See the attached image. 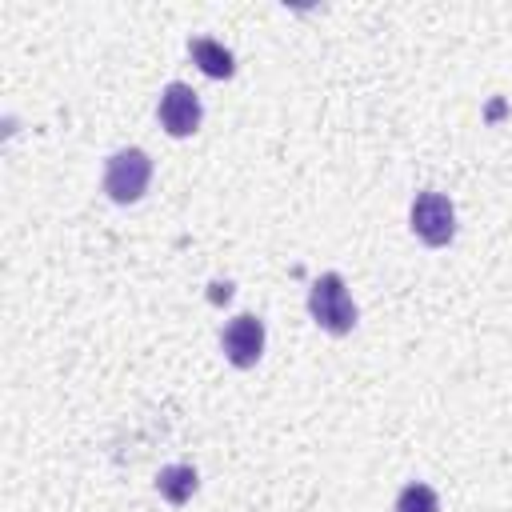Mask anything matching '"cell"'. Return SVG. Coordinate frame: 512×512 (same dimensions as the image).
<instances>
[{
	"label": "cell",
	"instance_id": "obj_8",
	"mask_svg": "<svg viewBox=\"0 0 512 512\" xmlns=\"http://www.w3.org/2000/svg\"><path fill=\"white\" fill-rule=\"evenodd\" d=\"M396 512H440V496H436L428 484L412 480V484L400 488V496H396Z\"/></svg>",
	"mask_w": 512,
	"mask_h": 512
},
{
	"label": "cell",
	"instance_id": "obj_5",
	"mask_svg": "<svg viewBox=\"0 0 512 512\" xmlns=\"http://www.w3.org/2000/svg\"><path fill=\"white\" fill-rule=\"evenodd\" d=\"M156 116H160V128H164L168 136H192V132L200 128V120H204V108H200V96H196L188 84L172 80V84L160 92Z\"/></svg>",
	"mask_w": 512,
	"mask_h": 512
},
{
	"label": "cell",
	"instance_id": "obj_6",
	"mask_svg": "<svg viewBox=\"0 0 512 512\" xmlns=\"http://www.w3.org/2000/svg\"><path fill=\"white\" fill-rule=\"evenodd\" d=\"M188 56H192V64H196L204 76H212V80H228V76L236 72L232 52H228L220 40H212V36H192V40H188Z\"/></svg>",
	"mask_w": 512,
	"mask_h": 512
},
{
	"label": "cell",
	"instance_id": "obj_4",
	"mask_svg": "<svg viewBox=\"0 0 512 512\" xmlns=\"http://www.w3.org/2000/svg\"><path fill=\"white\" fill-rule=\"evenodd\" d=\"M220 348H224V360L232 368H256L264 356V320L252 312L232 316L220 332Z\"/></svg>",
	"mask_w": 512,
	"mask_h": 512
},
{
	"label": "cell",
	"instance_id": "obj_2",
	"mask_svg": "<svg viewBox=\"0 0 512 512\" xmlns=\"http://www.w3.org/2000/svg\"><path fill=\"white\" fill-rule=\"evenodd\" d=\"M148 180H152V160H148L144 148H120V152L108 156V168H104V192H108V200L136 204L148 192Z\"/></svg>",
	"mask_w": 512,
	"mask_h": 512
},
{
	"label": "cell",
	"instance_id": "obj_3",
	"mask_svg": "<svg viewBox=\"0 0 512 512\" xmlns=\"http://www.w3.org/2000/svg\"><path fill=\"white\" fill-rule=\"evenodd\" d=\"M408 220H412V232L428 244V248H444L452 236H456V208H452V200L444 196V192H420L416 200H412V212H408Z\"/></svg>",
	"mask_w": 512,
	"mask_h": 512
},
{
	"label": "cell",
	"instance_id": "obj_1",
	"mask_svg": "<svg viewBox=\"0 0 512 512\" xmlns=\"http://www.w3.org/2000/svg\"><path fill=\"white\" fill-rule=\"evenodd\" d=\"M308 312H312V320H316L324 332H332V336H344V332L356 328V304H352V296H348L340 272H324V276L308 288Z\"/></svg>",
	"mask_w": 512,
	"mask_h": 512
},
{
	"label": "cell",
	"instance_id": "obj_7",
	"mask_svg": "<svg viewBox=\"0 0 512 512\" xmlns=\"http://www.w3.org/2000/svg\"><path fill=\"white\" fill-rule=\"evenodd\" d=\"M156 492H160L168 504H176V508L188 504L192 492H196V468H192V464H168V468H160Z\"/></svg>",
	"mask_w": 512,
	"mask_h": 512
}]
</instances>
